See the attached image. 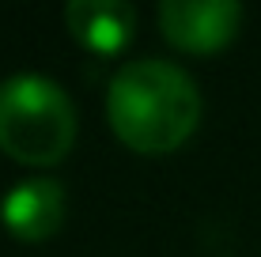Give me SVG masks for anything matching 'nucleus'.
Instances as JSON below:
<instances>
[{"label": "nucleus", "instance_id": "1", "mask_svg": "<svg viewBox=\"0 0 261 257\" xmlns=\"http://www.w3.org/2000/svg\"><path fill=\"white\" fill-rule=\"evenodd\" d=\"M114 132L144 155L174 152L201 121L197 83L170 61H129L110 83L106 99Z\"/></svg>", "mask_w": 261, "mask_h": 257}, {"label": "nucleus", "instance_id": "2", "mask_svg": "<svg viewBox=\"0 0 261 257\" xmlns=\"http://www.w3.org/2000/svg\"><path fill=\"white\" fill-rule=\"evenodd\" d=\"M76 140L72 99L46 76H12L0 83V148L31 166H49Z\"/></svg>", "mask_w": 261, "mask_h": 257}, {"label": "nucleus", "instance_id": "3", "mask_svg": "<svg viewBox=\"0 0 261 257\" xmlns=\"http://www.w3.org/2000/svg\"><path fill=\"white\" fill-rule=\"evenodd\" d=\"M159 26L178 49L216 53L239 34L242 8L231 0H167L159 8Z\"/></svg>", "mask_w": 261, "mask_h": 257}, {"label": "nucleus", "instance_id": "4", "mask_svg": "<svg viewBox=\"0 0 261 257\" xmlns=\"http://www.w3.org/2000/svg\"><path fill=\"white\" fill-rule=\"evenodd\" d=\"M4 223L23 242H42L65 219V189L53 178H27L4 197Z\"/></svg>", "mask_w": 261, "mask_h": 257}, {"label": "nucleus", "instance_id": "5", "mask_svg": "<svg viewBox=\"0 0 261 257\" xmlns=\"http://www.w3.org/2000/svg\"><path fill=\"white\" fill-rule=\"evenodd\" d=\"M65 19L80 46H87L95 53L125 49L133 31H137V12L125 0H72Z\"/></svg>", "mask_w": 261, "mask_h": 257}]
</instances>
